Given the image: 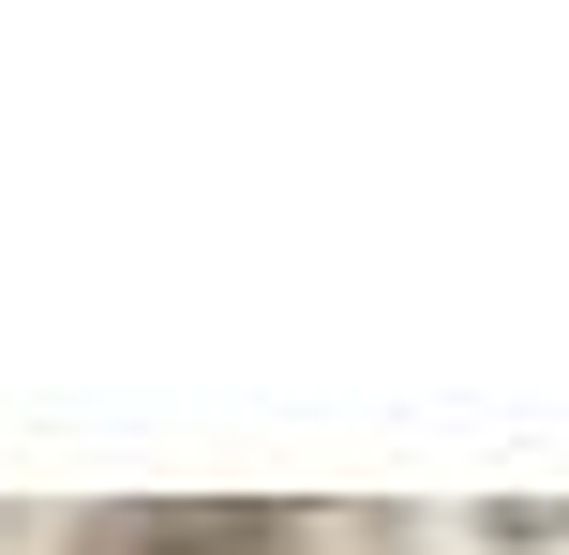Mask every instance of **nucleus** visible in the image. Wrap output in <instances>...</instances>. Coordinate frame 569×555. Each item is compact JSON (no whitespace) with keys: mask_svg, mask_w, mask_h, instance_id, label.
<instances>
[{"mask_svg":"<svg viewBox=\"0 0 569 555\" xmlns=\"http://www.w3.org/2000/svg\"><path fill=\"white\" fill-rule=\"evenodd\" d=\"M76 555H284V511H210V496H150V511H106Z\"/></svg>","mask_w":569,"mask_h":555,"instance_id":"1","label":"nucleus"}]
</instances>
